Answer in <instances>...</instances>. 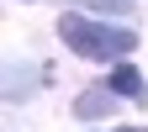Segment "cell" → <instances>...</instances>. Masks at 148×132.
I'll return each mask as SVG.
<instances>
[{"mask_svg":"<svg viewBox=\"0 0 148 132\" xmlns=\"http://www.w3.org/2000/svg\"><path fill=\"white\" fill-rule=\"evenodd\" d=\"M37 74H42V69H21V64H5V95H16V101H21L27 90H32V79H37Z\"/></svg>","mask_w":148,"mask_h":132,"instance_id":"4","label":"cell"},{"mask_svg":"<svg viewBox=\"0 0 148 132\" xmlns=\"http://www.w3.org/2000/svg\"><path fill=\"white\" fill-rule=\"evenodd\" d=\"M122 132H143V127H122Z\"/></svg>","mask_w":148,"mask_h":132,"instance_id":"5","label":"cell"},{"mask_svg":"<svg viewBox=\"0 0 148 132\" xmlns=\"http://www.w3.org/2000/svg\"><path fill=\"white\" fill-rule=\"evenodd\" d=\"M58 37L79 53V58H111V64L138 48V37L127 32V27H101V21H90V16H64V21H58Z\"/></svg>","mask_w":148,"mask_h":132,"instance_id":"1","label":"cell"},{"mask_svg":"<svg viewBox=\"0 0 148 132\" xmlns=\"http://www.w3.org/2000/svg\"><path fill=\"white\" fill-rule=\"evenodd\" d=\"M111 90H116V95H127V101H143L148 95V90H143V74L132 69V64H116V69H111V79H106Z\"/></svg>","mask_w":148,"mask_h":132,"instance_id":"2","label":"cell"},{"mask_svg":"<svg viewBox=\"0 0 148 132\" xmlns=\"http://www.w3.org/2000/svg\"><path fill=\"white\" fill-rule=\"evenodd\" d=\"M111 101H116V90H90V95H79V101H74V111H79V116H106V111H111Z\"/></svg>","mask_w":148,"mask_h":132,"instance_id":"3","label":"cell"}]
</instances>
